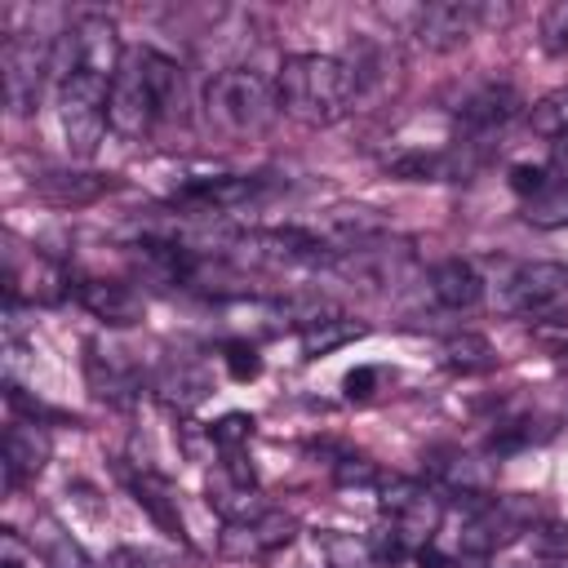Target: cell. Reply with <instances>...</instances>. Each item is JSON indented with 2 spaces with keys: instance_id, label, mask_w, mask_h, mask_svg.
Listing matches in <instances>:
<instances>
[{
  "instance_id": "cell-36",
  "label": "cell",
  "mask_w": 568,
  "mask_h": 568,
  "mask_svg": "<svg viewBox=\"0 0 568 568\" xmlns=\"http://www.w3.org/2000/svg\"><path fill=\"white\" fill-rule=\"evenodd\" d=\"M106 568H151L138 550H111V559H106Z\"/></svg>"
},
{
  "instance_id": "cell-35",
  "label": "cell",
  "mask_w": 568,
  "mask_h": 568,
  "mask_svg": "<svg viewBox=\"0 0 568 568\" xmlns=\"http://www.w3.org/2000/svg\"><path fill=\"white\" fill-rule=\"evenodd\" d=\"M0 568H27V546L18 541L13 528H4V537H0Z\"/></svg>"
},
{
  "instance_id": "cell-7",
  "label": "cell",
  "mask_w": 568,
  "mask_h": 568,
  "mask_svg": "<svg viewBox=\"0 0 568 568\" xmlns=\"http://www.w3.org/2000/svg\"><path fill=\"white\" fill-rule=\"evenodd\" d=\"M4 102L13 115H31L40 102L44 80L53 75V44L36 31H18L4 40Z\"/></svg>"
},
{
  "instance_id": "cell-21",
  "label": "cell",
  "mask_w": 568,
  "mask_h": 568,
  "mask_svg": "<svg viewBox=\"0 0 568 568\" xmlns=\"http://www.w3.org/2000/svg\"><path fill=\"white\" fill-rule=\"evenodd\" d=\"M315 550L324 555L328 568H390V564L373 550L368 537H351V532H333V528L315 537Z\"/></svg>"
},
{
  "instance_id": "cell-15",
  "label": "cell",
  "mask_w": 568,
  "mask_h": 568,
  "mask_svg": "<svg viewBox=\"0 0 568 568\" xmlns=\"http://www.w3.org/2000/svg\"><path fill=\"white\" fill-rule=\"evenodd\" d=\"M44 457H49L44 430H40L36 422H13V426L4 430V488H18L22 479L40 475Z\"/></svg>"
},
{
  "instance_id": "cell-38",
  "label": "cell",
  "mask_w": 568,
  "mask_h": 568,
  "mask_svg": "<svg viewBox=\"0 0 568 568\" xmlns=\"http://www.w3.org/2000/svg\"><path fill=\"white\" fill-rule=\"evenodd\" d=\"M417 568H448V559H444L435 546H422V550H417Z\"/></svg>"
},
{
  "instance_id": "cell-24",
  "label": "cell",
  "mask_w": 568,
  "mask_h": 568,
  "mask_svg": "<svg viewBox=\"0 0 568 568\" xmlns=\"http://www.w3.org/2000/svg\"><path fill=\"white\" fill-rule=\"evenodd\" d=\"M524 222L541 231L568 226V173H555L532 200H524Z\"/></svg>"
},
{
  "instance_id": "cell-20",
  "label": "cell",
  "mask_w": 568,
  "mask_h": 568,
  "mask_svg": "<svg viewBox=\"0 0 568 568\" xmlns=\"http://www.w3.org/2000/svg\"><path fill=\"white\" fill-rule=\"evenodd\" d=\"M155 395H160L169 408H195V404L209 395V377H204L200 364L169 359V364L155 373Z\"/></svg>"
},
{
  "instance_id": "cell-34",
  "label": "cell",
  "mask_w": 568,
  "mask_h": 568,
  "mask_svg": "<svg viewBox=\"0 0 568 568\" xmlns=\"http://www.w3.org/2000/svg\"><path fill=\"white\" fill-rule=\"evenodd\" d=\"M377 382H382V368H373V364H359V368H351L342 377L346 399H373L377 395Z\"/></svg>"
},
{
  "instance_id": "cell-26",
  "label": "cell",
  "mask_w": 568,
  "mask_h": 568,
  "mask_svg": "<svg viewBox=\"0 0 568 568\" xmlns=\"http://www.w3.org/2000/svg\"><path fill=\"white\" fill-rule=\"evenodd\" d=\"M528 129H532L537 138H550V142L568 133V84L528 106Z\"/></svg>"
},
{
  "instance_id": "cell-23",
  "label": "cell",
  "mask_w": 568,
  "mask_h": 568,
  "mask_svg": "<svg viewBox=\"0 0 568 568\" xmlns=\"http://www.w3.org/2000/svg\"><path fill=\"white\" fill-rule=\"evenodd\" d=\"M31 550H40L44 568H93L89 555L80 550V541L62 524H53V519H40V532H36Z\"/></svg>"
},
{
  "instance_id": "cell-17",
  "label": "cell",
  "mask_w": 568,
  "mask_h": 568,
  "mask_svg": "<svg viewBox=\"0 0 568 568\" xmlns=\"http://www.w3.org/2000/svg\"><path fill=\"white\" fill-rule=\"evenodd\" d=\"M115 186L111 173H40L31 178V191L44 195L49 204H93Z\"/></svg>"
},
{
  "instance_id": "cell-8",
  "label": "cell",
  "mask_w": 568,
  "mask_h": 568,
  "mask_svg": "<svg viewBox=\"0 0 568 568\" xmlns=\"http://www.w3.org/2000/svg\"><path fill=\"white\" fill-rule=\"evenodd\" d=\"M564 297H568V266L559 262H524L497 288V306L506 315H546Z\"/></svg>"
},
{
  "instance_id": "cell-25",
  "label": "cell",
  "mask_w": 568,
  "mask_h": 568,
  "mask_svg": "<svg viewBox=\"0 0 568 568\" xmlns=\"http://www.w3.org/2000/svg\"><path fill=\"white\" fill-rule=\"evenodd\" d=\"M355 337H364V324H355V320H346V315L333 311V315L315 320L311 328H302V355L306 359H320V355H328V351H337V346H346Z\"/></svg>"
},
{
  "instance_id": "cell-12",
  "label": "cell",
  "mask_w": 568,
  "mask_h": 568,
  "mask_svg": "<svg viewBox=\"0 0 568 568\" xmlns=\"http://www.w3.org/2000/svg\"><path fill=\"white\" fill-rule=\"evenodd\" d=\"M266 195V178H248V173H217V178H195L186 182L173 204L186 209V217H213V213H231L244 209L253 200Z\"/></svg>"
},
{
  "instance_id": "cell-11",
  "label": "cell",
  "mask_w": 568,
  "mask_h": 568,
  "mask_svg": "<svg viewBox=\"0 0 568 568\" xmlns=\"http://www.w3.org/2000/svg\"><path fill=\"white\" fill-rule=\"evenodd\" d=\"M484 18H488V9L475 0H435L413 13V40L430 53H448V49L466 44Z\"/></svg>"
},
{
  "instance_id": "cell-19",
  "label": "cell",
  "mask_w": 568,
  "mask_h": 568,
  "mask_svg": "<svg viewBox=\"0 0 568 568\" xmlns=\"http://www.w3.org/2000/svg\"><path fill=\"white\" fill-rule=\"evenodd\" d=\"M439 364H444L448 373H457V377H484V373L497 368V351H493V342L479 337V333H453V337L439 346Z\"/></svg>"
},
{
  "instance_id": "cell-4",
  "label": "cell",
  "mask_w": 568,
  "mask_h": 568,
  "mask_svg": "<svg viewBox=\"0 0 568 568\" xmlns=\"http://www.w3.org/2000/svg\"><path fill=\"white\" fill-rule=\"evenodd\" d=\"M106 102H111V80L106 75L80 71V67L58 75V120H62V138H67L71 155L89 160L98 151L102 133L111 129Z\"/></svg>"
},
{
  "instance_id": "cell-28",
  "label": "cell",
  "mask_w": 568,
  "mask_h": 568,
  "mask_svg": "<svg viewBox=\"0 0 568 568\" xmlns=\"http://www.w3.org/2000/svg\"><path fill=\"white\" fill-rule=\"evenodd\" d=\"M333 479L342 484V488H382V470L368 462V457H342V462H333Z\"/></svg>"
},
{
  "instance_id": "cell-29",
  "label": "cell",
  "mask_w": 568,
  "mask_h": 568,
  "mask_svg": "<svg viewBox=\"0 0 568 568\" xmlns=\"http://www.w3.org/2000/svg\"><path fill=\"white\" fill-rule=\"evenodd\" d=\"M222 364H226V373H231L235 382H253V377L262 373L257 346H253V342H244V337H235V342H226V346H222Z\"/></svg>"
},
{
  "instance_id": "cell-30",
  "label": "cell",
  "mask_w": 568,
  "mask_h": 568,
  "mask_svg": "<svg viewBox=\"0 0 568 568\" xmlns=\"http://www.w3.org/2000/svg\"><path fill=\"white\" fill-rule=\"evenodd\" d=\"M541 49L546 53H568V0H559V4H550L546 13H541Z\"/></svg>"
},
{
  "instance_id": "cell-6",
  "label": "cell",
  "mask_w": 568,
  "mask_h": 568,
  "mask_svg": "<svg viewBox=\"0 0 568 568\" xmlns=\"http://www.w3.org/2000/svg\"><path fill=\"white\" fill-rule=\"evenodd\" d=\"M537 524V501L524 497V493H506V497H484L470 506L462 532H457V546L462 555H493L510 541H519L528 528Z\"/></svg>"
},
{
  "instance_id": "cell-9",
  "label": "cell",
  "mask_w": 568,
  "mask_h": 568,
  "mask_svg": "<svg viewBox=\"0 0 568 568\" xmlns=\"http://www.w3.org/2000/svg\"><path fill=\"white\" fill-rule=\"evenodd\" d=\"M524 98L510 89V84H479L475 93H466L457 102V142H470V146H488L493 133H501L515 115H519Z\"/></svg>"
},
{
  "instance_id": "cell-27",
  "label": "cell",
  "mask_w": 568,
  "mask_h": 568,
  "mask_svg": "<svg viewBox=\"0 0 568 568\" xmlns=\"http://www.w3.org/2000/svg\"><path fill=\"white\" fill-rule=\"evenodd\" d=\"M253 435V417L248 413H226L222 422L209 426V444L222 448V453H240V444H248Z\"/></svg>"
},
{
  "instance_id": "cell-37",
  "label": "cell",
  "mask_w": 568,
  "mask_h": 568,
  "mask_svg": "<svg viewBox=\"0 0 568 568\" xmlns=\"http://www.w3.org/2000/svg\"><path fill=\"white\" fill-rule=\"evenodd\" d=\"M550 169H555V173H568V133L550 142Z\"/></svg>"
},
{
  "instance_id": "cell-10",
  "label": "cell",
  "mask_w": 568,
  "mask_h": 568,
  "mask_svg": "<svg viewBox=\"0 0 568 568\" xmlns=\"http://www.w3.org/2000/svg\"><path fill=\"white\" fill-rule=\"evenodd\" d=\"M297 537V519L284 510H257L244 519H226L217 532V550L226 559H262L271 550H284Z\"/></svg>"
},
{
  "instance_id": "cell-3",
  "label": "cell",
  "mask_w": 568,
  "mask_h": 568,
  "mask_svg": "<svg viewBox=\"0 0 568 568\" xmlns=\"http://www.w3.org/2000/svg\"><path fill=\"white\" fill-rule=\"evenodd\" d=\"M280 115V93L275 80L248 71V67H231L217 71L204 84V120L209 129H217L222 138H253L266 133L271 120Z\"/></svg>"
},
{
  "instance_id": "cell-2",
  "label": "cell",
  "mask_w": 568,
  "mask_h": 568,
  "mask_svg": "<svg viewBox=\"0 0 568 568\" xmlns=\"http://www.w3.org/2000/svg\"><path fill=\"white\" fill-rule=\"evenodd\" d=\"M280 111L306 129H328L355 106V71L328 53H293L275 75Z\"/></svg>"
},
{
  "instance_id": "cell-33",
  "label": "cell",
  "mask_w": 568,
  "mask_h": 568,
  "mask_svg": "<svg viewBox=\"0 0 568 568\" xmlns=\"http://www.w3.org/2000/svg\"><path fill=\"white\" fill-rule=\"evenodd\" d=\"M528 537H532V546H537L541 555H568V524H559V519L532 524Z\"/></svg>"
},
{
  "instance_id": "cell-18",
  "label": "cell",
  "mask_w": 568,
  "mask_h": 568,
  "mask_svg": "<svg viewBox=\"0 0 568 568\" xmlns=\"http://www.w3.org/2000/svg\"><path fill=\"white\" fill-rule=\"evenodd\" d=\"M129 488H133V501L164 528V537H178V541H191L186 537V524H182V515H178V497H173V488L160 479V475H129Z\"/></svg>"
},
{
  "instance_id": "cell-16",
  "label": "cell",
  "mask_w": 568,
  "mask_h": 568,
  "mask_svg": "<svg viewBox=\"0 0 568 568\" xmlns=\"http://www.w3.org/2000/svg\"><path fill=\"white\" fill-rule=\"evenodd\" d=\"M426 288H430V297H435L439 306H448V311H466V306H475V302L484 297L479 271H475L470 262H462V257H448V262L430 266Z\"/></svg>"
},
{
  "instance_id": "cell-1",
  "label": "cell",
  "mask_w": 568,
  "mask_h": 568,
  "mask_svg": "<svg viewBox=\"0 0 568 568\" xmlns=\"http://www.w3.org/2000/svg\"><path fill=\"white\" fill-rule=\"evenodd\" d=\"M173 98H178V62L151 44H138V49H124V62L111 80L106 120L120 138L138 142L155 129L160 115H169Z\"/></svg>"
},
{
  "instance_id": "cell-5",
  "label": "cell",
  "mask_w": 568,
  "mask_h": 568,
  "mask_svg": "<svg viewBox=\"0 0 568 568\" xmlns=\"http://www.w3.org/2000/svg\"><path fill=\"white\" fill-rule=\"evenodd\" d=\"M377 506H382L386 528L404 541L408 555H417L422 546H430V537H435V528L444 519V493L430 488V484H422V479H404V475L382 479Z\"/></svg>"
},
{
  "instance_id": "cell-31",
  "label": "cell",
  "mask_w": 568,
  "mask_h": 568,
  "mask_svg": "<svg viewBox=\"0 0 568 568\" xmlns=\"http://www.w3.org/2000/svg\"><path fill=\"white\" fill-rule=\"evenodd\" d=\"M537 435H532V422H506V426H497L493 435H488V453L493 457H506V453H519V448H528Z\"/></svg>"
},
{
  "instance_id": "cell-14",
  "label": "cell",
  "mask_w": 568,
  "mask_h": 568,
  "mask_svg": "<svg viewBox=\"0 0 568 568\" xmlns=\"http://www.w3.org/2000/svg\"><path fill=\"white\" fill-rule=\"evenodd\" d=\"M71 293L80 297V306H84L93 320H102V324H111V328H129V324H138L142 311H146L142 293H138L133 284H124V280H75Z\"/></svg>"
},
{
  "instance_id": "cell-22",
  "label": "cell",
  "mask_w": 568,
  "mask_h": 568,
  "mask_svg": "<svg viewBox=\"0 0 568 568\" xmlns=\"http://www.w3.org/2000/svg\"><path fill=\"white\" fill-rule=\"evenodd\" d=\"M89 386L98 399H111V404H133L138 395V373H129L120 359L111 355H89Z\"/></svg>"
},
{
  "instance_id": "cell-32",
  "label": "cell",
  "mask_w": 568,
  "mask_h": 568,
  "mask_svg": "<svg viewBox=\"0 0 568 568\" xmlns=\"http://www.w3.org/2000/svg\"><path fill=\"white\" fill-rule=\"evenodd\" d=\"M550 178H555L550 164H515V169H510V191L524 195V200H532Z\"/></svg>"
},
{
  "instance_id": "cell-13",
  "label": "cell",
  "mask_w": 568,
  "mask_h": 568,
  "mask_svg": "<svg viewBox=\"0 0 568 568\" xmlns=\"http://www.w3.org/2000/svg\"><path fill=\"white\" fill-rule=\"evenodd\" d=\"M426 470L439 484V493H448V497H457L466 506L493 497V470H488V462H479V457H470L462 448H430L426 453Z\"/></svg>"
}]
</instances>
